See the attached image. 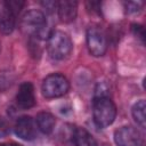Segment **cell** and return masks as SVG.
I'll return each mask as SVG.
<instances>
[{
    "mask_svg": "<svg viewBox=\"0 0 146 146\" xmlns=\"http://www.w3.org/2000/svg\"><path fill=\"white\" fill-rule=\"evenodd\" d=\"M72 40L65 32L52 31L47 38V50L51 58L56 60L65 59L72 51Z\"/></svg>",
    "mask_w": 146,
    "mask_h": 146,
    "instance_id": "cell-1",
    "label": "cell"
},
{
    "mask_svg": "<svg viewBox=\"0 0 146 146\" xmlns=\"http://www.w3.org/2000/svg\"><path fill=\"white\" fill-rule=\"evenodd\" d=\"M47 26L48 24L46 16L40 10L31 9L23 15L22 29L32 36H36L39 39H43L46 36L48 38L51 32H48Z\"/></svg>",
    "mask_w": 146,
    "mask_h": 146,
    "instance_id": "cell-2",
    "label": "cell"
},
{
    "mask_svg": "<svg viewBox=\"0 0 146 146\" xmlns=\"http://www.w3.org/2000/svg\"><path fill=\"white\" fill-rule=\"evenodd\" d=\"M94 122L99 128L111 125L116 116V107L108 97H98L94 99L92 104Z\"/></svg>",
    "mask_w": 146,
    "mask_h": 146,
    "instance_id": "cell-3",
    "label": "cell"
},
{
    "mask_svg": "<svg viewBox=\"0 0 146 146\" xmlns=\"http://www.w3.org/2000/svg\"><path fill=\"white\" fill-rule=\"evenodd\" d=\"M70 89L67 79L59 73H52L46 76L42 81V94L46 98H58L64 96Z\"/></svg>",
    "mask_w": 146,
    "mask_h": 146,
    "instance_id": "cell-4",
    "label": "cell"
},
{
    "mask_svg": "<svg viewBox=\"0 0 146 146\" xmlns=\"http://www.w3.org/2000/svg\"><path fill=\"white\" fill-rule=\"evenodd\" d=\"M87 46L89 52L95 57H100L106 52L107 38L99 26L91 25L87 30Z\"/></svg>",
    "mask_w": 146,
    "mask_h": 146,
    "instance_id": "cell-5",
    "label": "cell"
},
{
    "mask_svg": "<svg viewBox=\"0 0 146 146\" xmlns=\"http://www.w3.org/2000/svg\"><path fill=\"white\" fill-rule=\"evenodd\" d=\"M114 140L117 146H143V137L133 127H121L114 133Z\"/></svg>",
    "mask_w": 146,
    "mask_h": 146,
    "instance_id": "cell-6",
    "label": "cell"
},
{
    "mask_svg": "<svg viewBox=\"0 0 146 146\" xmlns=\"http://www.w3.org/2000/svg\"><path fill=\"white\" fill-rule=\"evenodd\" d=\"M15 133L24 140H33L36 137V128L31 116H21L15 124Z\"/></svg>",
    "mask_w": 146,
    "mask_h": 146,
    "instance_id": "cell-7",
    "label": "cell"
},
{
    "mask_svg": "<svg viewBox=\"0 0 146 146\" xmlns=\"http://www.w3.org/2000/svg\"><path fill=\"white\" fill-rule=\"evenodd\" d=\"M17 105L23 110H29L35 105V95L34 87L31 82H23L16 95Z\"/></svg>",
    "mask_w": 146,
    "mask_h": 146,
    "instance_id": "cell-8",
    "label": "cell"
},
{
    "mask_svg": "<svg viewBox=\"0 0 146 146\" xmlns=\"http://www.w3.org/2000/svg\"><path fill=\"white\" fill-rule=\"evenodd\" d=\"M58 17L64 23H71L78 14V2L73 0H62L57 2Z\"/></svg>",
    "mask_w": 146,
    "mask_h": 146,
    "instance_id": "cell-9",
    "label": "cell"
},
{
    "mask_svg": "<svg viewBox=\"0 0 146 146\" xmlns=\"http://www.w3.org/2000/svg\"><path fill=\"white\" fill-rule=\"evenodd\" d=\"M36 124L39 130L44 133V135H49L52 132L55 124H56V120L55 116L49 113V112H40L36 115Z\"/></svg>",
    "mask_w": 146,
    "mask_h": 146,
    "instance_id": "cell-10",
    "label": "cell"
},
{
    "mask_svg": "<svg viewBox=\"0 0 146 146\" xmlns=\"http://www.w3.org/2000/svg\"><path fill=\"white\" fill-rule=\"evenodd\" d=\"M15 15L5 6L0 10V32L3 34H10L15 29Z\"/></svg>",
    "mask_w": 146,
    "mask_h": 146,
    "instance_id": "cell-11",
    "label": "cell"
},
{
    "mask_svg": "<svg viewBox=\"0 0 146 146\" xmlns=\"http://www.w3.org/2000/svg\"><path fill=\"white\" fill-rule=\"evenodd\" d=\"M73 141L76 146H98L97 141L92 137L91 133H89L83 128H76L73 130L72 133Z\"/></svg>",
    "mask_w": 146,
    "mask_h": 146,
    "instance_id": "cell-12",
    "label": "cell"
},
{
    "mask_svg": "<svg viewBox=\"0 0 146 146\" xmlns=\"http://www.w3.org/2000/svg\"><path fill=\"white\" fill-rule=\"evenodd\" d=\"M146 103L145 100H139L133 106H132V117L135 119V121L137 122V124H139L141 128H145V123H146Z\"/></svg>",
    "mask_w": 146,
    "mask_h": 146,
    "instance_id": "cell-13",
    "label": "cell"
},
{
    "mask_svg": "<svg viewBox=\"0 0 146 146\" xmlns=\"http://www.w3.org/2000/svg\"><path fill=\"white\" fill-rule=\"evenodd\" d=\"M15 81V75L9 71H3L0 73V91H5L11 87Z\"/></svg>",
    "mask_w": 146,
    "mask_h": 146,
    "instance_id": "cell-14",
    "label": "cell"
},
{
    "mask_svg": "<svg viewBox=\"0 0 146 146\" xmlns=\"http://www.w3.org/2000/svg\"><path fill=\"white\" fill-rule=\"evenodd\" d=\"M3 6L9 9L15 16L21 11V9L23 8L24 6V1H21V0H8V1H5Z\"/></svg>",
    "mask_w": 146,
    "mask_h": 146,
    "instance_id": "cell-15",
    "label": "cell"
},
{
    "mask_svg": "<svg viewBox=\"0 0 146 146\" xmlns=\"http://www.w3.org/2000/svg\"><path fill=\"white\" fill-rule=\"evenodd\" d=\"M125 6V10L128 14H137L141 10L143 7V2L140 1H129L124 3Z\"/></svg>",
    "mask_w": 146,
    "mask_h": 146,
    "instance_id": "cell-16",
    "label": "cell"
},
{
    "mask_svg": "<svg viewBox=\"0 0 146 146\" xmlns=\"http://www.w3.org/2000/svg\"><path fill=\"white\" fill-rule=\"evenodd\" d=\"M98 97H108V87L104 82L98 83L95 89V98Z\"/></svg>",
    "mask_w": 146,
    "mask_h": 146,
    "instance_id": "cell-17",
    "label": "cell"
},
{
    "mask_svg": "<svg viewBox=\"0 0 146 146\" xmlns=\"http://www.w3.org/2000/svg\"><path fill=\"white\" fill-rule=\"evenodd\" d=\"M131 31H132V33H133L137 38H139L143 42L145 41V30H144V27H143L141 25H139V24H132V25H131Z\"/></svg>",
    "mask_w": 146,
    "mask_h": 146,
    "instance_id": "cell-18",
    "label": "cell"
},
{
    "mask_svg": "<svg viewBox=\"0 0 146 146\" xmlns=\"http://www.w3.org/2000/svg\"><path fill=\"white\" fill-rule=\"evenodd\" d=\"M8 133H9V124L5 119L0 117V138L6 137Z\"/></svg>",
    "mask_w": 146,
    "mask_h": 146,
    "instance_id": "cell-19",
    "label": "cell"
},
{
    "mask_svg": "<svg viewBox=\"0 0 146 146\" xmlns=\"http://www.w3.org/2000/svg\"><path fill=\"white\" fill-rule=\"evenodd\" d=\"M42 7L49 11V13H52L55 9H57V2L56 1H51V0H46V1H42L41 2Z\"/></svg>",
    "mask_w": 146,
    "mask_h": 146,
    "instance_id": "cell-20",
    "label": "cell"
},
{
    "mask_svg": "<svg viewBox=\"0 0 146 146\" xmlns=\"http://www.w3.org/2000/svg\"><path fill=\"white\" fill-rule=\"evenodd\" d=\"M87 8H88V10H91L92 13L100 14V2L89 1V2H87Z\"/></svg>",
    "mask_w": 146,
    "mask_h": 146,
    "instance_id": "cell-21",
    "label": "cell"
},
{
    "mask_svg": "<svg viewBox=\"0 0 146 146\" xmlns=\"http://www.w3.org/2000/svg\"><path fill=\"white\" fill-rule=\"evenodd\" d=\"M9 146H22V145H19V144H16V143H13V144H10Z\"/></svg>",
    "mask_w": 146,
    "mask_h": 146,
    "instance_id": "cell-22",
    "label": "cell"
},
{
    "mask_svg": "<svg viewBox=\"0 0 146 146\" xmlns=\"http://www.w3.org/2000/svg\"><path fill=\"white\" fill-rule=\"evenodd\" d=\"M0 146H6V145L5 144H0Z\"/></svg>",
    "mask_w": 146,
    "mask_h": 146,
    "instance_id": "cell-23",
    "label": "cell"
},
{
    "mask_svg": "<svg viewBox=\"0 0 146 146\" xmlns=\"http://www.w3.org/2000/svg\"><path fill=\"white\" fill-rule=\"evenodd\" d=\"M103 146H106V145H103Z\"/></svg>",
    "mask_w": 146,
    "mask_h": 146,
    "instance_id": "cell-24",
    "label": "cell"
}]
</instances>
